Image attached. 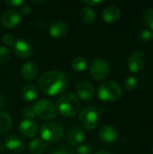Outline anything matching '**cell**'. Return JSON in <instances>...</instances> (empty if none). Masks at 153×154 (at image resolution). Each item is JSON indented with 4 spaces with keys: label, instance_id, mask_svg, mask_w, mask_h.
Here are the masks:
<instances>
[{
    "label": "cell",
    "instance_id": "obj_14",
    "mask_svg": "<svg viewBox=\"0 0 153 154\" xmlns=\"http://www.w3.org/2000/svg\"><path fill=\"white\" fill-rule=\"evenodd\" d=\"M99 139L105 143H113L117 140L118 132L112 125H104L99 131Z\"/></svg>",
    "mask_w": 153,
    "mask_h": 154
},
{
    "label": "cell",
    "instance_id": "obj_17",
    "mask_svg": "<svg viewBox=\"0 0 153 154\" xmlns=\"http://www.w3.org/2000/svg\"><path fill=\"white\" fill-rule=\"evenodd\" d=\"M20 133L27 138L34 137L38 133V125L33 120H23L19 125Z\"/></svg>",
    "mask_w": 153,
    "mask_h": 154
},
{
    "label": "cell",
    "instance_id": "obj_18",
    "mask_svg": "<svg viewBox=\"0 0 153 154\" xmlns=\"http://www.w3.org/2000/svg\"><path fill=\"white\" fill-rule=\"evenodd\" d=\"M67 139L70 145L78 146L83 143L85 140V134L84 132L79 127L74 126L69 130L67 134Z\"/></svg>",
    "mask_w": 153,
    "mask_h": 154
},
{
    "label": "cell",
    "instance_id": "obj_25",
    "mask_svg": "<svg viewBox=\"0 0 153 154\" xmlns=\"http://www.w3.org/2000/svg\"><path fill=\"white\" fill-rule=\"evenodd\" d=\"M142 16L145 23L153 31V8H147L143 12Z\"/></svg>",
    "mask_w": 153,
    "mask_h": 154
},
{
    "label": "cell",
    "instance_id": "obj_13",
    "mask_svg": "<svg viewBox=\"0 0 153 154\" xmlns=\"http://www.w3.org/2000/svg\"><path fill=\"white\" fill-rule=\"evenodd\" d=\"M69 32V25L63 21H54L49 28V33L53 38H63Z\"/></svg>",
    "mask_w": 153,
    "mask_h": 154
},
{
    "label": "cell",
    "instance_id": "obj_10",
    "mask_svg": "<svg viewBox=\"0 0 153 154\" xmlns=\"http://www.w3.org/2000/svg\"><path fill=\"white\" fill-rule=\"evenodd\" d=\"M14 53L23 59L28 58L32 53V46L31 42L25 39H18L13 45Z\"/></svg>",
    "mask_w": 153,
    "mask_h": 154
},
{
    "label": "cell",
    "instance_id": "obj_36",
    "mask_svg": "<svg viewBox=\"0 0 153 154\" xmlns=\"http://www.w3.org/2000/svg\"><path fill=\"white\" fill-rule=\"evenodd\" d=\"M95 154H111V153H110V152H106V151H99V152H96Z\"/></svg>",
    "mask_w": 153,
    "mask_h": 154
},
{
    "label": "cell",
    "instance_id": "obj_34",
    "mask_svg": "<svg viewBox=\"0 0 153 154\" xmlns=\"http://www.w3.org/2000/svg\"><path fill=\"white\" fill-rule=\"evenodd\" d=\"M81 3H85V4H87V5H97L101 3H103L102 0H87V1H82Z\"/></svg>",
    "mask_w": 153,
    "mask_h": 154
},
{
    "label": "cell",
    "instance_id": "obj_3",
    "mask_svg": "<svg viewBox=\"0 0 153 154\" xmlns=\"http://www.w3.org/2000/svg\"><path fill=\"white\" fill-rule=\"evenodd\" d=\"M98 97L104 102H114L122 96V88L113 80H106L99 85Z\"/></svg>",
    "mask_w": 153,
    "mask_h": 154
},
{
    "label": "cell",
    "instance_id": "obj_5",
    "mask_svg": "<svg viewBox=\"0 0 153 154\" xmlns=\"http://www.w3.org/2000/svg\"><path fill=\"white\" fill-rule=\"evenodd\" d=\"M64 135L63 127L54 122H49L42 125L41 128V140L48 143H54L60 141Z\"/></svg>",
    "mask_w": 153,
    "mask_h": 154
},
{
    "label": "cell",
    "instance_id": "obj_16",
    "mask_svg": "<svg viewBox=\"0 0 153 154\" xmlns=\"http://www.w3.org/2000/svg\"><path fill=\"white\" fill-rule=\"evenodd\" d=\"M20 72H21L22 78L24 80H33L38 75L39 68L35 62L27 61L22 66Z\"/></svg>",
    "mask_w": 153,
    "mask_h": 154
},
{
    "label": "cell",
    "instance_id": "obj_29",
    "mask_svg": "<svg viewBox=\"0 0 153 154\" xmlns=\"http://www.w3.org/2000/svg\"><path fill=\"white\" fill-rule=\"evenodd\" d=\"M50 154H73V152L70 148L66 147V146H60V147L53 149L50 152Z\"/></svg>",
    "mask_w": 153,
    "mask_h": 154
},
{
    "label": "cell",
    "instance_id": "obj_39",
    "mask_svg": "<svg viewBox=\"0 0 153 154\" xmlns=\"http://www.w3.org/2000/svg\"><path fill=\"white\" fill-rule=\"evenodd\" d=\"M152 32V40H153V31H151Z\"/></svg>",
    "mask_w": 153,
    "mask_h": 154
},
{
    "label": "cell",
    "instance_id": "obj_35",
    "mask_svg": "<svg viewBox=\"0 0 153 154\" xmlns=\"http://www.w3.org/2000/svg\"><path fill=\"white\" fill-rule=\"evenodd\" d=\"M4 104H5V97L2 94H0V108L3 107Z\"/></svg>",
    "mask_w": 153,
    "mask_h": 154
},
{
    "label": "cell",
    "instance_id": "obj_22",
    "mask_svg": "<svg viewBox=\"0 0 153 154\" xmlns=\"http://www.w3.org/2000/svg\"><path fill=\"white\" fill-rule=\"evenodd\" d=\"M45 142L40 138L33 139L29 144V151L31 154H41L45 150Z\"/></svg>",
    "mask_w": 153,
    "mask_h": 154
},
{
    "label": "cell",
    "instance_id": "obj_9",
    "mask_svg": "<svg viewBox=\"0 0 153 154\" xmlns=\"http://www.w3.org/2000/svg\"><path fill=\"white\" fill-rule=\"evenodd\" d=\"M75 91L78 98L84 101H89L95 97V88L87 81H78L76 84Z\"/></svg>",
    "mask_w": 153,
    "mask_h": 154
},
{
    "label": "cell",
    "instance_id": "obj_8",
    "mask_svg": "<svg viewBox=\"0 0 153 154\" xmlns=\"http://www.w3.org/2000/svg\"><path fill=\"white\" fill-rule=\"evenodd\" d=\"M146 62V56L142 51H133L127 59V66L132 72L137 73L141 71Z\"/></svg>",
    "mask_w": 153,
    "mask_h": 154
},
{
    "label": "cell",
    "instance_id": "obj_12",
    "mask_svg": "<svg viewBox=\"0 0 153 154\" xmlns=\"http://www.w3.org/2000/svg\"><path fill=\"white\" fill-rule=\"evenodd\" d=\"M21 21V14L15 10L5 11L1 17L2 24L6 28H13L16 26Z\"/></svg>",
    "mask_w": 153,
    "mask_h": 154
},
{
    "label": "cell",
    "instance_id": "obj_32",
    "mask_svg": "<svg viewBox=\"0 0 153 154\" xmlns=\"http://www.w3.org/2000/svg\"><path fill=\"white\" fill-rule=\"evenodd\" d=\"M5 3L8 5L9 6H20L21 5L23 4V0H5Z\"/></svg>",
    "mask_w": 153,
    "mask_h": 154
},
{
    "label": "cell",
    "instance_id": "obj_38",
    "mask_svg": "<svg viewBox=\"0 0 153 154\" xmlns=\"http://www.w3.org/2000/svg\"><path fill=\"white\" fill-rule=\"evenodd\" d=\"M44 1H32V3H34V4H39V3H43Z\"/></svg>",
    "mask_w": 153,
    "mask_h": 154
},
{
    "label": "cell",
    "instance_id": "obj_4",
    "mask_svg": "<svg viewBox=\"0 0 153 154\" xmlns=\"http://www.w3.org/2000/svg\"><path fill=\"white\" fill-rule=\"evenodd\" d=\"M98 120H99L98 112L96 109V107L92 106H85L79 111L78 121L80 125L88 131H92L96 127L98 124Z\"/></svg>",
    "mask_w": 153,
    "mask_h": 154
},
{
    "label": "cell",
    "instance_id": "obj_20",
    "mask_svg": "<svg viewBox=\"0 0 153 154\" xmlns=\"http://www.w3.org/2000/svg\"><path fill=\"white\" fill-rule=\"evenodd\" d=\"M96 11L91 6H84L80 11V18L85 23H93L96 20Z\"/></svg>",
    "mask_w": 153,
    "mask_h": 154
},
{
    "label": "cell",
    "instance_id": "obj_1",
    "mask_svg": "<svg viewBox=\"0 0 153 154\" xmlns=\"http://www.w3.org/2000/svg\"><path fill=\"white\" fill-rule=\"evenodd\" d=\"M41 90L48 96H57L64 92L67 79L60 70H48L41 74L39 79Z\"/></svg>",
    "mask_w": 153,
    "mask_h": 154
},
{
    "label": "cell",
    "instance_id": "obj_11",
    "mask_svg": "<svg viewBox=\"0 0 153 154\" xmlns=\"http://www.w3.org/2000/svg\"><path fill=\"white\" fill-rule=\"evenodd\" d=\"M5 148L8 149L12 152L19 153L25 149L24 141L16 135H10L5 141Z\"/></svg>",
    "mask_w": 153,
    "mask_h": 154
},
{
    "label": "cell",
    "instance_id": "obj_27",
    "mask_svg": "<svg viewBox=\"0 0 153 154\" xmlns=\"http://www.w3.org/2000/svg\"><path fill=\"white\" fill-rule=\"evenodd\" d=\"M36 116V114L33 110V107L28 106L24 108L22 112V117L24 118V120H32Z\"/></svg>",
    "mask_w": 153,
    "mask_h": 154
},
{
    "label": "cell",
    "instance_id": "obj_28",
    "mask_svg": "<svg viewBox=\"0 0 153 154\" xmlns=\"http://www.w3.org/2000/svg\"><path fill=\"white\" fill-rule=\"evenodd\" d=\"M10 59V51L5 46H0V63H6Z\"/></svg>",
    "mask_w": 153,
    "mask_h": 154
},
{
    "label": "cell",
    "instance_id": "obj_31",
    "mask_svg": "<svg viewBox=\"0 0 153 154\" xmlns=\"http://www.w3.org/2000/svg\"><path fill=\"white\" fill-rule=\"evenodd\" d=\"M2 42L5 45H14V38L13 34H11V33H5L2 37Z\"/></svg>",
    "mask_w": 153,
    "mask_h": 154
},
{
    "label": "cell",
    "instance_id": "obj_21",
    "mask_svg": "<svg viewBox=\"0 0 153 154\" xmlns=\"http://www.w3.org/2000/svg\"><path fill=\"white\" fill-rule=\"evenodd\" d=\"M12 126V118L5 111H0V134H5Z\"/></svg>",
    "mask_w": 153,
    "mask_h": 154
},
{
    "label": "cell",
    "instance_id": "obj_26",
    "mask_svg": "<svg viewBox=\"0 0 153 154\" xmlns=\"http://www.w3.org/2000/svg\"><path fill=\"white\" fill-rule=\"evenodd\" d=\"M137 39L142 42H148L151 40H152V32L149 31V30H142L141 32H139L138 35H137Z\"/></svg>",
    "mask_w": 153,
    "mask_h": 154
},
{
    "label": "cell",
    "instance_id": "obj_2",
    "mask_svg": "<svg viewBox=\"0 0 153 154\" xmlns=\"http://www.w3.org/2000/svg\"><path fill=\"white\" fill-rule=\"evenodd\" d=\"M80 101L76 95L66 93L59 97L56 107L61 116L71 117L80 111Z\"/></svg>",
    "mask_w": 153,
    "mask_h": 154
},
{
    "label": "cell",
    "instance_id": "obj_40",
    "mask_svg": "<svg viewBox=\"0 0 153 154\" xmlns=\"http://www.w3.org/2000/svg\"><path fill=\"white\" fill-rule=\"evenodd\" d=\"M152 154H153V147H152Z\"/></svg>",
    "mask_w": 153,
    "mask_h": 154
},
{
    "label": "cell",
    "instance_id": "obj_23",
    "mask_svg": "<svg viewBox=\"0 0 153 154\" xmlns=\"http://www.w3.org/2000/svg\"><path fill=\"white\" fill-rule=\"evenodd\" d=\"M71 67L76 71H83L87 67V60L83 56H78L72 60Z\"/></svg>",
    "mask_w": 153,
    "mask_h": 154
},
{
    "label": "cell",
    "instance_id": "obj_37",
    "mask_svg": "<svg viewBox=\"0 0 153 154\" xmlns=\"http://www.w3.org/2000/svg\"><path fill=\"white\" fill-rule=\"evenodd\" d=\"M4 150H5V145L2 144V143H0V154L3 153Z\"/></svg>",
    "mask_w": 153,
    "mask_h": 154
},
{
    "label": "cell",
    "instance_id": "obj_15",
    "mask_svg": "<svg viewBox=\"0 0 153 154\" xmlns=\"http://www.w3.org/2000/svg\"><path fill=\"white\" fill-rule=\"evenodd\" d=\"M101 15L106 23H115L121 18V10L116 5H108L103 9Z\"/></svg>",
    "mask_w": 153,
    "mask_h": 154
},
{
    "label": "cell",
    "instance_id": "obj_7",
    "mask_svg": "<svg viewBox=\"0 0 153 154\" xmlns=\"http://www.w3.org/2000/svg\"><path fill=\"white\" fill-rule=\"evenodd\" d=\"M89 71L96 80H102L108 77L110 73V65L106 60L97 58L92 61Z\"/></svg>",
    "mask_w": 153,
    "mask_h": 154
},
{
    "label": "cell",
    "instance_id": "obj_24",
    "mask_svg": "<svg viewBox=\"0 0 153 154\" xmlns=\"http://www.w3.org/2000/svg\"><path fill=\"white\" fill-rule=\"evenodd\" d=\"M124 88L128 91L135 90L139 86V81L135 77H129L124 80Z\"/></svg>",
    "mask_w": 153,
    "mask_h": 154
},
{
    "label": "cell",
    "instance_id": "obj_33",
    "mask_svg": "<svg viewBox=\"0 0 153 154\" xmlns=\"http://www.w3.org/2000/svg\"><path fill=\"white\" fill-rule=\"evenodd\" d=\"M31 11H32V9H31V7L29 5H23L21 8V14L23 15H27L28 14L31 13Z\"/></svg>",
    "mask_w": 153,
    "mask_h": 154
},
{
    "label": "cell",
    "instance_id": "obj_6",
    "mask_svg": "<svg viewBox=\"0 0 153 154\" xmlns=\"http://www.w3.org/2000/svg\"><path fill=\"white\" fill-rule=\"evenodd\" d=\"M32 107L36 116L42 119L50 120L53 119L57 116V107L54 103L49 99H41L37 101Z\"/></svg>",
    "mask_w": 153,
    "mask_h": 154
},
{
    "label": "cell",
    "instance_id": "obj_30",
    "mask_svg": "<svg viewBox=\"0 0 153 154\" xmlns=\"http://www.w3.org/2000/svg\"><path fill=\"white\" fill-rule=\"evenodd\" d=\"M93 151V148L89 144H83L79 145L78 150H77V154H91Z\"/></svg>",
    "mask_w": 153,
    "mask_h": 154
},
{
    "label": "cell",
    "instance_id": "obj_19",
    "mask_svg": "<svg viewBox=\"0 0 153 154\" xmlns=\"http://www.w3.org/2000/svg\"><path fill=\"white\" fill-rule=\"evenodd\" d=\"M22 96H23V98L27 102L34 101L38 97L37 88L32 84L26 85L22 90Z\"/></svg>",
    "mask_w": 153,
    "mask_h": 154
}]
</instances>
